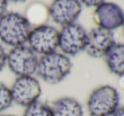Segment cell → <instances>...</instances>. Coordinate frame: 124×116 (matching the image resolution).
I'll return each instance as SVG.
<instances>
[{"label": "cell", "instance_id": "obj_11", "mask_svg": "<svg viewBox=\"0 0 124 116\" xmlns=\"http://www.w3.org/2000/svg\"><path fill=\"white\" fill-rule=\"evenodd\" d=\"M53 116H83V107L72 97H61L50 104Z\"/></svg>", "mask_w": 124, "mask_h": 116}, {"label": "cell", "instance_id": "obj_7", "mask_svg": "<svg viewBox=\"0 0 124 116\" xmlns=\"http://www.w3.org/2000/svg\"><path fill=\"white\" fill-rule=\"evenodd\" d=\"M86 42L87 32L79 24L64 26L59 31L58 48L67 56H75L84 51Z\"/></svg>", "mask_w": 124, "mask_h": 116}, {"label": "cell", "instance_id": "obj_17", "mask_svg": "<svg viewBox=\"0 0 124 116\" xmlns=\"http://www.w3.org/2000/svg\"><path fill=\"white\" fill-rule=\"evenodd\" d=\"M8 8V0H0V17L6 14Z\"/></svg>", "mask_w": 124, "mask_h": 116}, {"label": "cell", "instance_id": "obj_15", "mask_svg": "<svg viewBox=\"0 0 124 116\" xmlns=\"http://www.w3.org/2000/svg\"><path fill=\"white\" fill-rule=\"evenodd\" d=\"M7 61V53L5 51L4 47L0 44V72L3 70V68L6 65Z\"/></svg>", "mask_w": 124, "mask_h": 116}, {"label": "cell", "instance_id": "obj_4", "mask_svg": "<svg viewBox=\"0 0 124 116\" xmlns=\"http://www.w3.org/2000/svg\"><path fill=\"white\" fill-rule=\"evenodd\" d=\"M38 59L37 54L25 44L11 47L7 53L6 65L16 77L34 75L37 70Z\"/></svg>", "mask_w": 124, "mask_h": 116}, {"label": "cell", "instance_id": "obj_8", "mask_svg": "<svg viewBox=\"0 0 124 116\" xmlns=\"http://www.w3.org/2000/svg\"><path fill=\"white\" fill-rule=\"evenodd\" d=\"M82 11L79 0H54L48 8V15L62 26L75 23Z\"/></svg>", "mask_w": 124, "mask_h": 116}, {"label": "cell", "instance_id": "obj_6", "mask_svg": "<svg viewBox=\"0 0 124 116\" xmlns=\"http://www.w3.org/2000/svg\"><path fill=\"white\" fill-rule=\"evenodd\" d=\"M10 91L14 103L23 108L40 100L42 93L41 83L34 75L16 77Z\"/></svg>", "mask_w": 124, "mask_h": 116}, {"label": "cell", "instance_id": "obj_14", "mask_svg": "<svg viewBox=\"0 0 124 116\" xmlns=\"http://www.w3.org/2000/svg\"><path fill=\"white\" fill-rule=\"evenodd\" d=\"M14 104L10 87L0 82V114H3Z\"/></svg>", "mask_w": 124, "mask_h": 116}, {"label": "cell", "instance_id": "obj_12", "mask_svg": "<svg viewBox=\"0 0 124 116\" xmlns=\"http://www.w3.org/2000/svg\"><path fill=\"white\" fill-rule=\"evenodd\" d=\"M108 69L118 76L124 75V43H115L105 56Z\"/></svg>", "mask_w": 124, "mask_h": 116}, {"label": "cell", "instance_id": "obj_5", "mask_svg": "<svg viewBox=\"0 0 124 116\" xmlns=\"http://www.w3.org/2000/svg\"><path fill=\"white\" fill-rule=\"evenodd\" d=\"M59 31L54 26L42 24L31 28L27 43L36 54L45 55L58 48Z\"/></svg>", "mask_w": 124, "mask_h": 116}, {"label": "cell", "instance_id": "obj_13", "mask_svg": "<svg viewBox=\"0 0 124 116\" xmlns=\"http://www.w3.org/2000/svg\"><path fill=\"white\" fill-rule=\"evenodd\" d=\"M22 116H53L50 104L38 100L25 107Z\"/></svg>", "mask_w": 124, "mask_h": 116}, {"label": "cell", "instance_id": "obj_10", "mask_svg": "<svg viewBox=\"0 0 124 116\" xmlns=\"http://www.w3.org/2000/svg\"><path fill=\"white\" fill-rule=\"evenodd\" d=\"M93 17L98 27L111 31L123 26L124 23L123 9L114 3H101L95 9Z\"/></svg>", "mask_w": 124, "mask_h": 116}, {"label": "cell", "instance_id": "obj_1", "mask_svg": "<svg viewBox=\"0 0 124 116\" xmlns=\"http://www.w3.org/2000/svg\"><path fill=\"white\" fill-rule=\"evenodd\" d=\"M31 28L25 15L15 12L6 13L0 17V41L11 47L25 45Z\"/></svg>", "mask_w": 124, "mask_h": 116}, {"label": "cell", "instance_id": "obj_2", "mask_svg": "<svg viewBox=\"0 0 124 116\" xmlns=\"http://www.w3.org/2000/svg\"><path fill=\"white\" fill-rule=\"evenodd\" d=\"M71 70L72 63L69 58L56 51L39 58L36 74L46 83L57 85L70 74Z\"/></svg>", "mask_w": 124, "mask_h": 116}, {"label": "cell", "instance_id": "obj_21", "mask_svg": "<svg viewBox=\"0 0 124 116\" xmlns=\"http://www.w3.org/2000/svg\"><path fill=\"white\" fill-rule=\"evenodd\" d=\"M123 34H124V23L123 25Z\"/></svg>", "mask_w": 124, "mask_h": 116}, {"label": "cell", "instance_id": "obj_3", "mask_svg": "<svg viewBox=\"0 0 124 116\" xmlns=\"http://www.w3.org/2000/svg\"><path fill=\"white\" fill-rule=\"evenodd\" d=\"M117 90L110 85L95 88L87 100V109L90 116H111L119 108Z\"/></svg>", "mask_w": 124, "mask_h": 116}, {"label": "cell", "instance_id": "obj_20", "mask_svg": "<svg viewBox=\"0 0 124 116\" xmlns=\"http://www.w3.org/2000/svg\"><path fill=\"white\" fill-rule=\"evenodd\" d=\"M0 116H19V115H11V114H0Z\"/></svg>", "mask_w": 124, "mask_h": 116}, {"label": "cell", "instance_id": "obj_16", "mask_svg": "<svg viewBox=\"0 0 124 116\" xmlns=\"http://www.w3.org/2000/svg\"><path fill=\"white\" fill-rule=\"evenodd\" d=\"M79 2L87 7H97L101 3H104L105 0H79Z\"/></svg>", "mask_w": 124, "mask_h": 116}, {"label": "cell", "instance_id": "obj_19", "mask_svg": "<svg viewBox=\"0 0 124 116\" xmlns=\"http://www.w3.org/2000/svg\"><path fill=\"white\" fill-rule=\"evenodd\" d=\"M8 1L13 2V3H25L27 0H8Z\"/></svg>", "mask_w": 124, "mask_h": 116}, {"label": "cell", "instance_id": "obj_18", "mask_svg": "<svg viewBox=\"0 0 124 116\" xmlns=\"http://www.w3.org/2000/svg\"><path fill=\"white\" fill-rule=\"evenodd\" d=\"M111 116H124V106L119 107Z\"/></svg>", "mask_w": 124, "mask_h": 116}, {"label": "cell", "instance_id": "obj_9", "mask_svg": "<svg viewBox=\"0 0 124 116\" xmlns=\"http://www.w3.org/2000/svg\"><path fill=\"white\" fill-rule=\"evenodd\" d=\"M115 43L112 31L100 27L94 28L87 33L85 51L92 58H102L106 56Z\"/></svg>", "mask_w": 124, "mask_h": 116}]
</instances>
